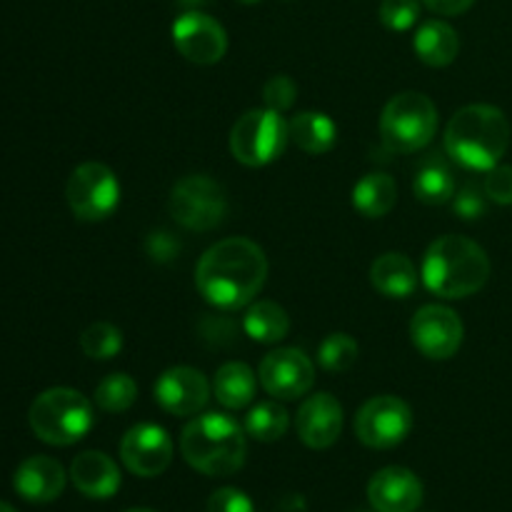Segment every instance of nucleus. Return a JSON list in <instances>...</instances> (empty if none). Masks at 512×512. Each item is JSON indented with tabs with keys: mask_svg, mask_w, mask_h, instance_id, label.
<instances>
[{
	"mask_svg": "<svg viewBox=\"0 0 512 512\" xmlns=\"http://www.w3.org/2000/svg\"><path fill=\"white\" fill-rule=\"evenodd\" d=\"M65 198L75 218L85 223H100L118 210L120 180L108 165L90 160L70 173Z\"/></svg>",
	"mask_w": 512,
	"mask_h": 512,
	"instance_id": "nucleus-9",
	"label": "nucleus"
},
{
	"mask_svg": "<svg viewBox=\"0 0 512 512\" xmlns=\"http://www.w3.org/2000/svg\"><path fill=\"white\" fill-rule=\"evenodd\" d=\"M370 283L380 295L405 300L418 288V268L403 253H383L370 265Z\"/></svg>",
	"mask_w": 512,
	"mask_h": 512,
	"instance_id": "nucleus-20",
	"label": "nucleus"
},
{
	"mask_svg": "<svg viewBox=\"0 0 512 512\" xmlns=\"http://www.w3.org/2000/svg\"><path fill=\"white\" fill-rule=\"evenodd\" d=\"M425 8L438 15H460L475 5V0H423Z\"/></svg>",
	"mask_w": 512,
	"mask_h": 512,
	"instance_id": "nucleus-37",
	"label": "nucleus"
},
{
	"mask_svg": "<svg viewBox=\"0 0 512 512\" xmlns=\"http://www.w3.org/2000/svg\"><path fill=\"white\" fill-rule=\"evenodd\" d=\"M290 133L283 113L270 108H253L235 120L230 130V153L248 168H263L285 153Z\"/></svg>",
	"mask_w": 512,
	"mask_h": 512,
	"instance_id": "nucleus-7",
	"label": "nucleus"
},
{
	"mask_svg": "<svg viewBox=\"0 0 512 512\" xmlns=\"http://www.w3.org/2000/svg\"><path fill=\"white\" fill-rule=\"evenodd\" d=\"M413 430V410L395 395H375L355 415V435L373 450L398 448Z\"/></svg>",
	"mask_w": 512,
	"mask_h": 512,
	"instance_id": "nucleus-10",
	"label": "nucleus"
},
{
	"mask_svg": "<svg viewBox=\"0 0 512 512\" xmlns=\"http://www.w3.org/2000/svg\"><path fill=\"white\" fill-rule=\"evenodd\" d=\"M255 388H258V378H255L253 368L240 360L220 365L213 378V395L228 410L248 408L255 400Z\"/></svg>",
	"mask_w": 512,
	"mask_h": 512,
	"instance_id": "nucleus-24",
	"label": "nucleus"
},
{
	"mask_svg": "<svg viewBox=\"0 0 512 512\" xmlns=\"http://www.w3.org/2000/svg\"><path fill=\"white\" fill-rule=\"evenodd\" d=\"M378 15L385 28L393 33H405L418 23L420 3L418 0H383Z\"/></svg>",
	"mask_w": 512,
	"mask_h": 512,
	"instance_id": "nucleus-31",
	"label": "nucleus"
},
{
	"mask_svg": "<svg viewBox=\"0 0 512 512\" xmlns=\"http://www.w3.org/2000/svg\"><path fill=\"white\" fill-rule=\"evenodd\" d=\"M168 210L178 225L193 233H208L228 215V193L208 175H185L173 185Z\"/></svg>",
	"mask_w": 512,
	"mask_h": 512,
	"instance_id": "nucleus-8",
	"label": "nucleus"
},
{
	"mask_svg": "<svg viewBox=\"0 0 512 512\" xmlns=\"http://www.w3.org/2000/svg\"><path fill=\"white\" fill-rule=\"evenodd\" d=\"M450 203H453L455 215L463 220H480L488 213V195H485V190L473 188V185L458 190Z\"/></svg>",
	"mask_w": 512,
	"mask_h": 512,
	"instance_id": "nucleus-33",
	"label": "nucleus"
},
{
	"mask_svg": "<svg viewBox=\"0 0 512 512\" xmlns=\"http://www.w3.org/2000/svg\"><path fill=\"white\" fill-rule=\"evenodd\" d=\"M413 193L425 205H445L455 195L453 168L443 155H425L413 175Z\"/></svg>",
	"mask_w": 512,
	"mask_h": 512,
	"instance_id": "nucleus-23",
	"label": "nucleus"
},
{
	"mask_svg": "<svg viewBox=\"0 0 512 512\" xmlns=\"http://www.w3.org/2000/svg\"><path fill=\"white\" fill-rule=\"evenodd\" d=\"M420 278L425 288L438 298H468L488 283L490 258L475 240L463 235H443L430 243Z\"/></svg>",
	"mask_w": 512,
	"mask_h": 512,
	"instance_id": "nucleus-2",
	"label": "nucleus"
},
{
	"mask_svg": "<svg viewBox=\"0 0 512 512\" xmlns=\"http://www.w3.org/2000/svg\"><path fill=\"white\" fill-rule=\"evenodd\" d=\"M358 343L348 333H330L318 348V363L325 373H345L358 360Z\"/></svg>",
	"mask_w": 512,
	"mask_h": 512,
	"instance_id": "nucleus-29",
	"label": "nucleus"
},
{
	"mask_svg": "<svg viewBox=\"0 0 512 512\" xmlns=\"http://www.w3.org/2000/svg\"><path fill=\"white\" fill-rule=\"evenodd\" d=\"M268 278L263 248L248 238L210 245L195 268V288L218 310H240L255 300Z\"/></svg>",
	"mask_w": 512,
	"mask_h": 512,
	"instance_id": "nucleus-1",
	"label": "nucleus"
},
{
	"mask_svg": "<svg viewBox=\"0 0 512 512\" xmlns=\"http://www.w3.org/2000/svg\"><path fill=\"white\" fill-rule=\"evenodd\" d=\"M145 250L155 263H170L180 253V240L168 230H153L145 240Z\"/></svg>",
	"mask_w": 512,
	"mask_h": 512,
	"instance_id": "nucleus-36",
	"label": "nucleus"
},
{
	"mask_svg": "<svg viewBox=\"0 0 512 512\" xmlns=\"http://www.w3.org/2000/svg\"><path fill=\"white\" fill-rule=\"evenodd\" d=\"M463 320L445 305H423L410 320V340L428 360H450L463 345Z\"/></svg>",
	"mask_w": 512,
	"mask_h": 512,
	"instance_id": "nucleus-12",
	"label": "nucleus"
},
{
	"mask_svg": "<svg viewBox=\"0 0 512 512\" xmlns=\"http://www.w3.org/2000/svg\"><path fill=\"white\" fill-rule=\"evenodd\" d=\"M243 330L255 343L275 345L288 338L290 318L283 305L273 303V300H258V303H250L243 318Z\"/></svg>",
	"mask_w": 512,
	"mask_h": 512,
	"instance_id": "nucleus-26",
	"label": "nucleus"
},
{
	"mask_svg": "<svg viewBox=\"0 0 512 512\" xmlns=\"http://www.w3.org/2000/svg\"><path fill=\"white\" fill-rule=\"evenodd\" d=\"M13 485L15 493L28 503H53L65 490V470L58 460L48 458V455H33L18 465Z\"/></svg>",
	"mask_w": 512,
	"mask_h": 512,
	"instance_id": "nucleus-18",
	"label": "nucleus"
},
{
	"mask_svg": "<svg viewBox=\"0 0 512 512\" xmlns=\"http://www.w3.org/2000/svg\"><path fill=\"white\" fill-rule=\"evenodd\" d=\"M0 512H18L15 508H10L8 503H3V500H0Z\"/></svg>",
	"mask_w": 512,
	"mask_h": 512,
	"instance_id": "nucleus-38",
	"label": "nucleus"
},
{
	"mask_svg": "<svg viewBox=\"0 0 512 512\" xmlns=\"http://www.w3.org/2000/svg\"><path fill=\"white\" fill-rule=\"evenodd\" d=\"M138 400V383L128 373H110L95 388V403L105 413H125Z\"/></svg>",
	"mask_w": 512,
	"mask_h": 512,
	"instance_id": "nucleus-28",
	"label": "nucleus"
},
{
	"mask_svg": "<svg viewBox=\"0 0 512 512\" xmlns=\"http://www.w3.org/2000/svg\"><path fill=\"white\" fill-rule=\"evenodd\" d=\"M368 500L375 512H415L423 503V483L413 470L390 465L370 478Z\"/></svg>",
	"mask_w": 512,
	"mask_h": 512,
	"instance_id": "nucleus-16",
	"label": "nucleus"
},
{
	"mask_svg": "<svg viewBox=\"0 0 512 512\" xmlns=\"http://www.w3.org/2000/svg\"><path fill=\"white\" fill-rule=\"evenodd\" d=\"M208 512H255L253 500L238 488H220L210 495Z\"/></svg>",
	"mask_w": 512,
	"mask_h": 512,
	"instance_id": "nucleus-35",
	"label": "nucleus"
},
{
	"mask_svg": "<svg viewBox=\"0 0 512 512\" xmlns=\"http://www.w3.org/2000/svg\"><path fill=\"white\" fill-rule=\"evenodd\" d=\"M28 423L38 440L55 448H68L93 428V403L73 388L43 390L30 405Z\"/></svg>",
	"mask_w": 512,
	"mask_h": 512,
	"instance_id": "nucleus-5",
	"label": "nucleus"
},
{
	"mask_svg": "<svg viewBox=\"0 0 512 512\" xmlns=\"http://www.w3.org/2000/svg\"><path fill=\"white\" fill-rule=\"evenodd\" d=\"M125 512H158V510H150V508H133V510H125Z\"/></svg>",
	"mask_w": 512,
	"mask_h": 512,
	"instance_id": "nucleus-39",
	"label": "nucleus"
},
{
	"mask_svg": "<svg viewBox=\"0 0 512 512\" xmlns=\"http://www.w3.org/2000/svg\"><path fill=\"white\" fill-rule=\"evenodd\" d=\"M258 380L270 398L298 400L313 388L315 365L303 350L278 348L260 360Z\"/></svg>",
	"mask_w": 512,
	"mask_h": 512,
	"instance_id": "nucleus-11",
	"label": "nucleus"
},
{
	"mask_svg": "<svg viewBox=\"0 0 512 512\" xmlns=\"http://www.w3.org/2000/svg\"><path fill=\"white\" fill-rule=\"evenodd\" d=\"M415 55L430 68H445L460 53V38L445 20H425L413 35Z\"/></svg>",
	"mask_w": 512,
	"mask_h": 512,
	"instance_id": "nucleus-22",
	"label": "nucleus"
},
{
	"mask_svg": "<svg viewBox=\"0 0 512 512\" xmlns=\"http://www.w3.org/2000/svg\"><path fill=\"white\" fill-rule=\"evenodd\" d=\"M185 463L210 478H228L245 465V428L225 413H203L185 425L180 435Z\"/></svg>",
	"mask_w": 512,
	"mask_h": 512,
	"instance_id": "nucleus-4",
	"label": "nucleus"
},
{
	"mask_svg": "<svg viewBox=\"0 0 512 512\" xmlns=\"http://www.w3.org/2000/svg\"><path fill=\"white\" fill-rule=\"evenodd\" d=\"M358 512H365V510H358Z\"/></svg>",
	"mask_w": 512,
	"mask_h": 512,
	"instance_id": "nucleus-41",
	"label": "nucleus"
},
{
	"mask_svg": "<svg viewBox=\"0 0 512 512\" xmlns=\"http://www.w3.org/2000/svg\"><path fill=\"white\" fill-rule=\"evenodd\" d=\"M70 480L75 488L93 500L113 498L120 490V470L110 455L100 450H85L70 465Z\"/></svg>",
	"mask_w": 512,
	"mask_h": 512,
	"instance_id": "nucleus-19",
	"label": "nucleus"
},
{
	"mask_svg": "<svg viewBox=\"0 0 512 512\" xmlns=\"http://www.w3.org/2000/svg\"><path fill=\"white\" fill-rule=\"evenodd\" d=\"M398 203V183L388 173H368L355 183L353 208L370 220L385 218Z\"/></svg>",
	"mask_w": 512,
	"mask_h": 512,
	"instance_id": "nucleus-25",
	"label": "nucleus"
},
{
	"mask_svg": "<svg viewBox=\"0 0 512 512\" xmlns=\"http://www.w3.org/2000/svg\"><path fill=\"white\" fill-rule=\"evenodd\" d=\"M288 425V410L278 400H268V403H258L248 410L243 428L250 438L260 440V443H275L288 433Z\"/></svg>",
	"mask_w": 512,
	"mask_h": 512,
	"instance_id": "nucleus-27",
	"label": "nucleus"
},
{
	"mask_svg": "<svg viewBox=\"0 0 512 512\" xmlns=\"http://www.w3.org/2000/svg\"><path fill=\"white\" fill-rule=\"evenodd\" d=\"M290 143L298 145L308 155H325L338 143V125L330 115L320 110H303L288 123Z\"/></svg>",
	"mask_w": 512,
	"mask_h": 512,
	"instance_id": "nucleus-21",
	"label": "nucleus"
},
{
	"mask_svg": "<svg viewBox=\"0 0 512 512\" xmlns=\"http://www.w3.org/2000/svg\"><path fill=\"white\" fill-rule=\"evenodd\" d=\"M173 438L155 423H140L120 440V460L138 478H158L173 463Z\"/></svg>",
	"mask_w": 512,
	"mask_h": 512,
	"instance_id": "nucleus-14",
	"label": "nucleus"
},
{
	"mask_svg": "<svg viewBox=\"0 0 512 512\" xmlns=\"http://www.w3.org/2000/svg\"><path fill=\"white\" fill-rule=\"evenodd\" d=\"M238 3H245V5H253V3H263V0H238Z\"/></svg>",
	"mask_w": 512,
	"mask_h": 512,
	"instance_id": "nucleus-40",
	"label": "nucleus"
},
{
	"mask_svg": "<svg viewBox=\"0 0 512 512\" xmlns=\"http://www.w3.org/2000/svg\"><path fill=\"white\" fill-rule=\"evenodd\" d=\"M80 350L90 360H113L123 350V333L113 323H93L80 335Z\"/></svg>",
	"mask_w": 512,
	"mask_h": 512,
	"instance_id": "nucleus-30",
	"label": "nucleus"
},
{
	"mask_svg": "<svg viewBox=\"0 0 512 512\" xmlns=\"http://www.w3.org/2000/svg\"><path fill=\"white\" fill-rule=\"evenodd\" d=\"M295 98H298V85L290 75H273L263 85L265 108L275 110V113H285V110L293 108Z\"/></svg>",
	"mask_w": 512,
	"mask_h": 512,
	"instance_id": "nucleus-32",
	"label": "nucleus"
},
{
	"mask_svg": "<svg viewBox=\"0 0 512 512\" xmlns=\"http://www.w3.org/2000/svg\"><path fill=\"white\" fill-rule=\"evenodd\" d=\"M173 43L178 53L195 65H215L228 53L225 28L200 10H188L175 18Z\"/></svg>",
	"mask_w": 512,
	"mask_h": 512,
	"instance_id": "nucleus-13",
	"label": "nucleus"
},
{
	"mask_svg": "<svg viewBox=\"0 0 512 512\" xmlns=\"http://www.w3.org/2000/svg\"><path fill=\"white\" fill-rule=\"evenodd\" d=\"M343 433V405L330 393H315L300 405L298 435L308 448L325 450Z\"/></svg>",
	"mask_w": 512,
	"mask_h": 512,
	"instance_id": "nucleus-17",
	"label": "nucleus"
},
{
	"mask_svg": "<svg viewBox=\"0 0 512 512\" xmlns=\"http://www.w3.org/2000/svg\"><path fill=\"white\" fill-rule=\"evenodd\" d=\"M153 393L155 403L165 413L175 415V418H190V415L205 410L210 400V385L200 370L178 365V368H168L155 380Z\"/></svg>",
	"mask_w": 512,
	"mask_h": 512,
	"instance_id": "nucleus-15",
	"label": "nucleus"
},
{
	"mask_svg": "<svg viewBox=\"0 0 512 512\" xmlns=\"http://www.w3.org/2000/svg\"><path fill=\"white\" fill-rule=\"evenodd\" d=\"M438 133V108L415 90L393 95L380 115V138L390 153H418Z\"/></svg>",
	"mask_w": 512,
	"mask_h": 512,
	"instance_id": "nucleus-6",
	"label": "nucleus"
},
{
	"mask_svg": "<svg viewBox=\"0 0 512 512\" xmlns=\"http://www.w3.org/2000/svg\"><path fill=\"white\" fill-rule=\"evenodd\" d=\"M508 145L510 123L495 105H465L445 128V153L468 170L488 173L503 160Z\"/></svg>",
	"mask_w": 512,
	"mask_h": 512,
	"instance_id": "nucleus-3",
	"label": "nucleus"
},
{
	"mask_svg": "<svg viewBox=\"0 0 512 512\" xmlns=\"http://www.w3.org/2000/svg\"><path fill=\"white\" fill-rule=\"evenodd\" d=\"M483 190L488 200L498 205H512V165H495L485 173Z\"/></svg>",
	"mask_w": 512,
	"mask_h": 512,
	"instance_id": "nucleus-34",
	"label": "nucleus"
}]
</instances>
